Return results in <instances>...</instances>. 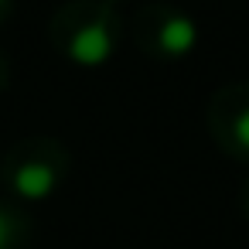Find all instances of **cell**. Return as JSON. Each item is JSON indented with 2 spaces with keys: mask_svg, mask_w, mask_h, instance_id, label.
Listing matches in <instances>:
<instances>
[{
  "mask_svg": "<svg viewBox=\"0 0 249 249\" xmlns=\"http://www.w3.org/2000/svg\"><path fill=\"white\" fill-rule=\"evenodd\" d=\"M109 31L103 28V24H89V28H82L75 38H72V58L79 62V65H99V62H106L109 58Z\"/></svg>",
  "mask_w": 249,
  "mask_h": 249,
  "instance_id": "6da1fadb",
  "label": "cell"
},
{
  "mask_svg": "<svg viewBox=\"0 0 249 249\" xmlns=\"http://www.w3.org/2000/svg\"><path fill=\"white\" fill-rule=\"evenodd\" d=\"M14 188H18V195L21 198H45V195H52V188H55V171L48 167V164H24L18 174H14Z\"/></svg>",
  "mask_w": 249,
  "mask_h": 249,
  "instance_id": "7a4b0ae2",
  "label": "cell"
},
{
  "mask_svg": "<svg viewBox=\"0 0 249 249\" xmlns=\"http://www.w3.org/2000/svg\"><path fill=\"white\" fill-rule=\"evenodd\" d=\"M195 38H198V31H195V24L188 18H167L157 41H160V48L167 55H188L191 45H195Z\"/></svg>",
  "mask_w": 249,
  "mask_h": 249,
  "instance_id": "3957f363",
  "label": "cell"
},
{
  "mask_svg": "<svg viewBox=\"0 0 249 249\" xmlns=\"http://www.w3.org/2000/svg\"><path fill=\"white\" fill-rule=\"evenodd\" d=\"M235 140H239V143L249 150V109H246V113L235 120Z\"/></svg>",
  "mask_w": 249,
  "mask_h": 249,
  "instance_id": "277c9868",
  "label": "cell"
},
{
  "mask_svg": "<svg viewBox=\"0 0 249 249\" xmlns=\"http://www.w3.org/2000/svg\"><path fill=\"white\" fill-rule=\"evenodd\" d=\"M11 239H14V222H11L4 212H0V249H7Z\"/></svg>",
  "mask_w": 249,
  "mask_h": 249,
  "instance_id": "5b68a950",
  "label": "cell"
},
{
  "mask_svg": "<svg viewBox=\"0 0 249 249\" xmlns=\"http://www.w3.org/2000/svg\"><path fill=\"white\" fill-rule=\"evenodd\" d=\"M0 4H4V0H0Z\"/></svg>",
  "mask_w": 249,
  "mask_h": 249,
  "instance_id": "8992f818",
  "label": "cell"
}]
</instances>
